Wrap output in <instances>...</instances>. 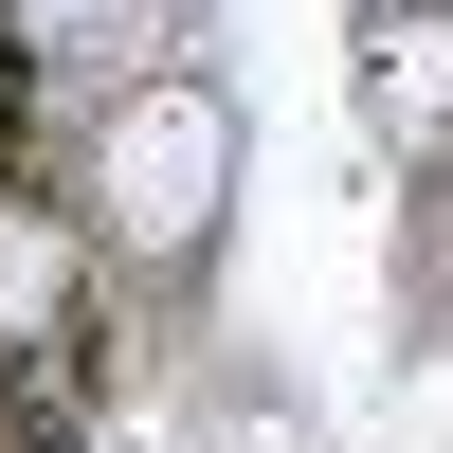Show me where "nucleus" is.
Returning <instances> with one entry per match:
<instances>
[{
    "label": "nucleus",
    "mask_w": 453,
    "mask_h": 453,
    "mask_svg": "<svg viewBox=\"0 0 453 453\" xmlns=\"http://www.w3.org/2000/svg\"><path fill=\"white\" fill-rule=\"evenodd\" d=\"M236 218V91L218 73H127L91 109V236L145 273H200Z\"/></svg>",
    "instance_id": "obj_1"
},
{
    "label": "nucleus",
    "mask_w": 453,
    "mask_h": 453,
    "mask_svg": "<svg viewBox=\"0 0 453 453\" xmlns=\"http://www.w3.org/2000/svg\"><path fill=\"white\" fill-rule=\"evenodd\" d=\"M381 127L399 145H453V36H399L381 55Z\"/></svg>",
    "instance_id": "obj_2"
},
{
    "label": "nucleus",
    "mask_w": 453,
    "mask_h": 453,
    "mask_svg": "<svg viewBox=\"0 0 453 453\" xmlns=\"http://www.w3.org/2000/svg\"><path fill=\"white\" fill-rule=\"evenodd\" d=\"M399 19H453V0H399Z\"/></svg>",
    "instance_id": "obj_3"
}]
</instances>
